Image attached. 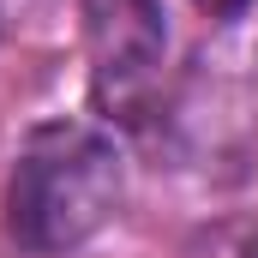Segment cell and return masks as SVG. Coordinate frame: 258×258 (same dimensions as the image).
Returning <instances> with one entry per match:
<instances>
[{
	"mask_svg": "<svg viewBox=\"0 0 258 258\" xmlns=\"http://www.w3.org/2000/svg\"><path fill=\"white\" fill-rule=\"evenodd\" d=\"M120 210V150L90 120H42L6 174V234L24 252H72Z\"/></svg>",
	"mask_w": 258,
	"mask_h": 258,
	"instance_id": "6da1fadb",
	"label": "cell"
},
{
	"mask_svg": "<svg viewBox=\"0 0 258 258\" xmlns=\"http://www.w3.org/2000/svg\"><path fill=\"white\" fill-rule=\"evenodd\" d=\"M84 36H90L96 108L120 126H138L162 90V54H168L162 0H84Z\"/></svg>",
	"mask_w": 258,
	"mask_h": 258,
	"instance_id": "7a4b0ae2",
	"label": "cell"
},
{
	"mask_svg": "<svg viewBox=\"0 0 258 258\" xmlns=\"http://www.w3.org/2000/svg\"><path fill=\"white\" fill-rule=\"evenodd\" d=\"M198 12H210V18H234V12H246L252 0H192Z\"/></svg>",
	"mask_w": 258,
	"mask_h": 258,
	"instance_id": "3957f363",
	"label": "cell"
}]
</instances>
